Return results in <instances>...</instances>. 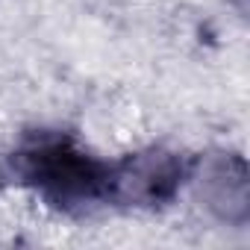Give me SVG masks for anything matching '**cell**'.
<instances>
[{
	"mask_svg": "<svg viewBox=\"0 0 250 250\" xmlns=\"http://www.w3.org/2000/svg\"><path fill=\"white\" fill-rule=\"evenodd\" d=\"M9 171L50 206L83 212L115 200V165L97 159L65 133H39L12 156Z\"/></svg>",
	"mask_w": 250,
	"mask_h": 250,
	"instance_id": "1",
	"label": "cell"
},
{
	"mask_svg": "<svg viewBox=\"0 0 250 250\" xmlns=\"http://www.w3.org/2000/svg\"><path fill=\"white\" fill-rule=\"evenodd\" d=\"M186 177V162L177 153L150 150L115 165V200H133L139 206L168 203Z\"/></svg>",
	"mask_w": 250,
	"mask_h": 250,
	"instance_id": "2",
	"label": "cell"
}]
</instances>
